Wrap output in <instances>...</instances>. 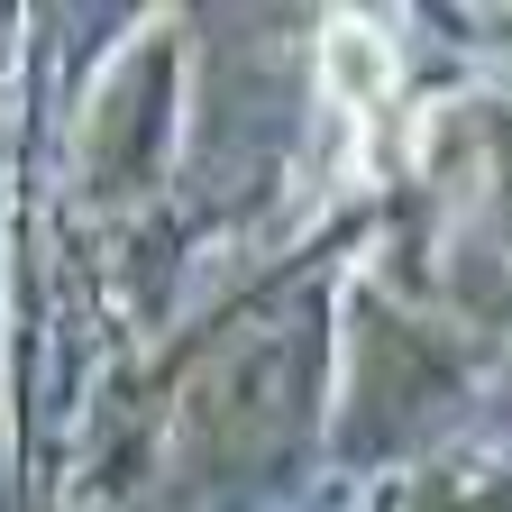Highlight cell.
Masks as SVG:
<instances>
[{
  "label": "cell",
  "mask_w": 512,
  "mask_h": 512,
  "mask_svg": "<svg viewBox=\"0 0 512 512\" xmlns=\"http://www.w3.org/2000/svg\"><path fill=\"white\" fill-rule=\"evenodd\" d=\"M384 83H394V64H384V46H375V28L366 19H339L330 28V92H348V101H384Z\"/></svg>",
  "instance_id": "1"
}]
</instances>
